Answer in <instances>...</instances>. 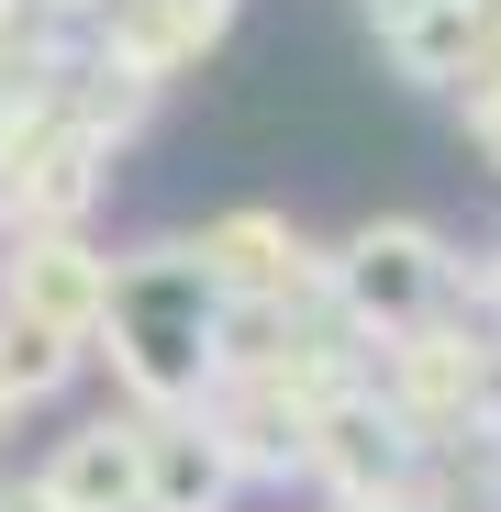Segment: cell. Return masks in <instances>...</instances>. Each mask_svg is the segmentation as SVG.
<instances>
[{
  "label": "cell",
  "mask_w": 501,
  "mask_h": 512,
  "mask_svg": "<svg viewBox=\"0 0 501 512\" xmlns=\"http://www.w3.org/2000/svg\"><path fill=\"white\" fill-rule=\"evenodd\" d=\"M101 346L112 379L145 412H201L223 379V290L201 279L190 245H134L112 256V301H101Z\"/></svg>",
  "instance_id": "6da1fadb"
},
{
  "label": "cell",
  "mask_w": 501,
  "mask_h": 512,
  "mask_svg": "<svg viewBox=\"0 0 501 512\" xmlns=\"http://www.w3.org/2000/svg\"><path fill=\"white\" fill-rule=\"evenodd\" d=\"M323 290H334V312L357 334H412L435 312V290H446V245L424 223H368V234H346L323 256Z\"/></svg>",
  "instance_id": "7a4b0ae2"
},
{
  "label": "cell",
  "mask_w": 501,
  "mask_h": 512,
  "mask_svg": "<svg viewBox=\"0 0 501 512\" xmlns=\"http://www.w3.org/2000/svg\"><path fill=\"white\" fill-rule=\"evenodd\" d=\"M301 468L346 501V512H379V501H412V423L379 401V390H346L312 412V446Z\"/></svg>",
  "instance_id": "3957f363"
},
{
  "label": "cell",
  "mask_w": 501,
  "mask_h": 512,
  "mask_svg": "<svg viewBox=\"0 0 501 512\" xmlns=\"http://www.w3.org/2000/svg\"><path fill=\"white\" fill-rule=\"evenodd\" d=\"M190 256H201V279L223 290V301H312L323 290V256L279 223V212H223V223H201L190 234Z\"/></svg>",
  "instance_id": "277c9868"
},
{
  "label": "cell",
  "mask_w": 501,
  "mask_h": 512,
  "mask_svg": "<svg viewBox=\"0 0 501 512\" xmlns=\"http://www.w3.org/2000/svg\"><path fill=\"white\" fill-rule=\"evenodd\" d=\"M90 12H101V67L134 78V90H167L190 56L223 45L234 0H90Z\"/></svg>",
  "instance_id": "5b68a950"
},
{
  "label": "cell",
  "mask_w": 501,
  "mask_h": 512,
  "mask_svg": "<svg viewBox=\"0 0 501 512\" xmlns=\"http://www.w3.org/2000/svg\"><path fill=\"white\" fill-rule=\"evenodd\" d=\"M101 301H112V256L90 234H23L12 245V290H0V312H23V323H56L90 346L101 334Z\"/></svg>",
  "instance_id": "8992f818"
},
{
  "label": "cell",
  "mask_w": 501,
  "mask_h": 512,
  "mask_svg": "<svg viewBox=\"0 0 501 512\" xmlns=\"http://www.w3.org/2000/svg\"><path fill=\"white\" fill-rule=\"evenodd\" d=\"M234 490H245V468H234V446L201 412H156L145 423V512H223Z\"/></svg>",
  "instance_id": "52a82bcc"
},
{
  "label": "cell",
  "mask_w": 501,
  "mask_h": 512,
  "mask_svg": "<svg viewBox=\"0 0 501 512\" xmlns=\"http://www.w3.org/2000/svg\"><path fill=\"white\" fill-rule=\"evenodd\" d=\"M67 512H145V423H78L34 468Z\"/></svg>",
  "instance_id": "ba28073f"
},
{
  "label": "cell",
  "mask_w": 501,
  "mask_h": 512,
  "mask_svg": "<svg viewBox=\"0 0 501 512\" xmlns=\"http://www.w3.org/2000/svg\"><path fill=\"white\" fill-rule=\"evenodd\" d=\"M67 368H78V334L0 312V390H12V401H45V390H67Z\"/></svg>",
  "instance_id": "9c48e42d"
},
{
  "label": "cell",
  "mask_w": 501,
  "mask_h": 512,
  "mask_svg": "<svg viewBox=\"0 0 501 512\" xmlns=\"http://www.w3.org/2000/svg\"><path fill=\"white\" fill-rule=\"evenodd\" d=\"M0 512H67V501H56L45 479H23V490H0Z\"/></svg>",
  "instance_id": "30bf717a"
}]
</instances>
